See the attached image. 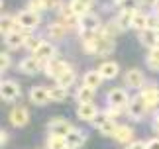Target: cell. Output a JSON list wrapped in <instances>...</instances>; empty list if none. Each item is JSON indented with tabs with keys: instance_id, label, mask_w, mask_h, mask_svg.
Listing matches in <instances>:
<instances>
[{
	"instance_id": "cell-1",
	"label": "cell",
	"mask_w": 159,
	"mask_h": 149,
	"mask_svg": "<svg viewBox=\"0 0 159 149\" xmlns=\"http://www.w3.org/2000/svg\"><path fill=\"white\" fill-rule=\"evenodd\" d=\"M16 20H18V24H20V28L22 29H35L39 26V22H41V16H39V12H34V10H30V8H26V10H20L16 14Z\"/></svg>"
},
{
	"instance_id": "cell-2",
	"label": "cell",
	"mask_w": 159,
	"mask_h": 149,
	"mask_svg": "<svg viewBox=\"0 0 159 149\" xmlns=\"http://www.w3.org/2000/svg\"><path fill=\"white\" fill-rule=\"evenodd\" d=\"M106 102L108 106H116V108H124L130 102V94H128L126 88H120V86H114V88L108 90L106 94Z\"/></svg>"
},
{
	"instance_id": "cell-3",
	"label": "cell",
	"mask_w": 159,
	"mask_h": 149,
	"mask_svg": "<svg viewBox=\"0 0 159 149\" xmlns=\"http://www.w3.org/2000/svg\"><path fill=\"white\" fill-rule=\"evenodd\" d=\"M139 96L143 98V102H145V106H148L149 110H153L157 104H159V88L155 84H143L142 88H139Z\"/></svg>"
},
{
	"instance_id": "cell-4",
	"label": "cell",
	"mask_w": 159,
	"mask_h": 149,
	"mask_svg": "<svg viewBox=\"0 0 159 149\" xmlns=\"http://www.w3.org/2000/svg\"><path fill=\"white\" fill-rule=\"evenodd\" d=\"M67 69H69V65H67L63 59H55V57H53V59H49V61H45V65H43L45 74H47L49 79H55V80H57V79H59V77H61V74H63Z\"/></svg>"
},
{
	"instance_id": "cell-5",
	"label": "cell",
	"mask_w": 159,
	"mask_h": 149,
	"mask_svg": "<svg viewBox=\"0 0 159 149\" xmlns=\"http://www.w3.org/2000/svg\"><path fill=\"white\" fill-rule=\"evenodd\" d=\"M128 116L130 118H134V120H142V118L145 116V112H148L149 108L145 106V102H143V98L142 96H134V98H130V102H128Z\"/></svg>"
},
{
	"instance_id": "cell-6",
	"label": "cell",
	"mask_w": 159,
	"mask_h": 149,
	"mask_svg": "<svg viewBox=\"0 0 159 149\" xmlns=\"http://www.w3.org/2000/svg\"><path fill=\"white\" fill-rule=\"evenodd\" d=\"M98 114H100V110L94 102H79V106H77V118L79 120L93 122Z\"/></svg>"
},
{
	"instance_id": "cell-7",
	"label": "cell",
	"mask_w": 159,
	"mask_h": 149,
	"mask_svg": "<svg viewBox=\"0 0 159 149\" xmlns=\"http://www.w3.org/2000/svg\"><path fill=\"white\" fill-rule=\"evenodd\" d=\"M30 122V110L26 106H16L10 110V124L14 128H24Z\"/></svg>"
},
{
	"instance_id": "cell-8",
	"label": "cell",
	"mask_w": 159,
	"mask_h": 149,
	"mask_svg": "<svg viewBox=\"0 0 159 149\" xmlns=\"http://www.w3.org/2000/svg\"><path fill=\"white\" fill-rule=\"evenodd\" d=\"M30 100H32L35 106H45V104L51 102V92L45 86H32L30 90Z\"/></svg>"
},
{
	"instance_id": "cell-9",
	"label": "cell",
	"mask_w": 159,
	"mask_h": 149,
	"mask_svg": "<svg viewBox=\"0 0 159 149\" xmlns=\"http://www.w3.org/2000/svg\"><path fill=\"white\" fill-rule=\"evenodd\" d=\"M20 94H22V90L18 86V83H14V80H2V84H0V96H2V100L12 102Z\"/></svg>"
},
{
	"instance_id": "cell-10",
	"label": "cell",
	"mask_w": 159,
	"mask_h": 149,
	"mask_svg": "<svg viewBox=\"0 0 159 149\" xmlns=\"http://www.w3.org/2000/svg\"><path fill=\"white\" fill-rule=\"evenodd\" d=\"M18 67H20V73H24V74H38L43 69V67H41V61L38 57H34V55L22 59L20 63H18Z\"/></svg>"
},
{
	"instance_id": "cell-11",
	"label": "cell",
	"mask_w": 159,
	"mask_h": 149,
	"mask_svg": "<svg viewBox=\"0 0 159 149\" xmlns=\"http://www.w3.org/2000/svg\"><path fill=\"white\" fill-rule=\"evenodd\" d=\"M47 128H49V132H53V133H59V135H67L73 129V126H71V122L69 120H65V118H51L49 122H47Z\"/></svg>"
},
{
	"instance_id": "cell-12",
	"label": "cell",
	"mask_w": 159,
	"mask_h": 149,
	"mask_svg": "<svg viewBox=\"0 0 159 149\" xmlns=\"http://www.w3.org/2000/svg\"><path fill=\"white\" fill-rule=\"evenodd\" d=\"M124 83H126V86H130V88H142L145 84V74L139 69H130L124 74Z\"/></svg>"
},
{
	"instance_id": "cell-13",
	"label": "cell",
	"mask_w": 159,
	"mask_h": 149,
	"mask_svg": "<svg viewBox=\"0 0 159 149\" xmlns=\"http://www.w3.org/2000/svg\"><path fill=\"white\" fill-rule=\"evenodd\" d=\"M65 141H67V149H81L87 141V135H84L81 129L73 128L69 133L65 135Z\"/></svg>"
},
{
	"instance_id": "cell-14",
	"label": "cell",
	"mask_w": 159,
	"mask_h": 149,
	"mask_svg": "<svg viewBox=\"0 0 159 149\" xmlns=\"http://www.w3.org/2000/svg\"><path fill=\"white\" fill-rule=\"evenodd\" d=\"M28 35H30V34L22 32V29H16V32H12V34H8V35H4V43H6V47H10V49H18V47L26 45Z\"/></svg>"
},
{
	"instance_id": "cell-15",
	"label": "cell",
	"mask_w": 159,
	"mask_h": 149,
	"mask_svg": "<svg viewBox=\"0 0 159 149\" xmlns=\"http://www.w3.org/2000/svg\"><path fill=\"white\" fill-rule=\"evenodd\" d=\"M55 51H57V49H55L53 43L43 41V43H41V45L35 49L32 55H34V57H38L41 63H45V61H49V59H53V57H55Z\"/></svg>"
},
{
	"instance_id": "cell-16",
	"label": "cell",
	"mask_w": 159,
	"mask_h": 149,
	"mask_svg": "<svg viewBox=\"0 0 159 149\" xmlns=\"http://www.w3.org/2000/svg\"><path fill=\"white\" fill-rule=\"evenodd\" d=\"M139 43L142 45H145L148 49H153L159 45V34L155 32V29H143V32H139Z\"/></svg>"
},
{
	"instance_id": "cell-17",
	"label": "cell",
	"mask_w": 159,
	"mask_h": 149,
	"mask_svg": "<svg viewBox=\"0 0 159 149\" xmlns=\"http://www.w3.org/2000/svg\"><path fill=\"white\" fill-rule=\"evenodd\" d=\"M100 74L104 77V80H112L118 77V73H120V65L116 63V61H104V63L100 65Z\"/></svg>"
},
{
	"instance_id": "cell-18",
	"label": "cell",
	"mask_w": 159,
	"mask_h": 149,
	"mask_svg": "<svg viewBox=\"0 0 159 149\" xmlns=\"http://www.w3.org/2000/svg\"><path fill=\"white\" fill-rule=\"evenodd\" d=\"M100 28V18L96 14H84L81 18V29L83 32H96V29Z\"/></svg>"
},
{
	"instance_id": "cell-19",
	"label": "cell",
	"mask_w": 159,
	"mask_h": 149,
	"mask_svg": "<svg viewBox=\"0 0 159 149\" xmlns=\"http://www.w3.org/2000/svg\"><path fill=\"white\" fill-rule=\"evenodd\" d=\"M16 29H22L16 16H2V20H0V32H2V35H8L12 32H16Z\"/></svg>"
},
{
	"instance_id": "cell-20",
	"label": "cell",
	"mask_w": 159,
	"mask_h": 149,
	"mask_svg": "<svg viewBox=\"0 0 159 149\" xmlns=\"http://www.w3.org/2000/svg\"><path fill=\"white\" fill-rule=\"evenodd\" d=\"M102 80H104V77L100 74V71H87L83 74V84L90 86V88H100Z\"/></svg>"
},
{
	"instance_id": "cell-21",
	"label": "cell",
	"mask_w": 159,
	"mask_h": 149,
	"mask_svg": "<svg viewBox=\"0 0 159 149\" xmlns=\"http://www.w3.org/2000/svg\"><path fill=\"white\" fill-rule=\"evenodd\" d=\"M136 14H138V8H126V10L120 12V16H118L116 22H118L122 26V29L126 32L128 28H132V22H134V16H136Z\"/></svg>"
},
{
	"instance_id": "cell-22",
	"label": "cell",
	"mask_w": 159,
	"mask_h": 149,
	"mask_svg": "<svg viewBox=\"0 0 159 149\" xmlns=\"http://www.w3.org/2000/svg\"><path fill=\"white\" fill-rule=\"evenodd\" d=\"M47 35H49L51 39H63L67 35V26L63 22H51L49 26H47Z\"/></svg>"
},
{
	"instance_id": "cell-23",
	"label": "cell",
	"mask_w": 159,
	"mask_h": 149,
	"mask_svg": "<svg viewBox=\"0 0 159 149\" xmlns=\"http://www.w3.org/2000/svg\"><path fill=\"white\" fill-rule=\"evenodd\" d=\"M132 138H134V129L130 126H118L114 133V139L118 143H132Z\"/></svg>"
},
{
	"instance_id": "cell-24",
	"label": "cell",
	"mask_w": 159,
	"mask_h": 149,
	"mask_svg": "<svg viewBox=\"0 0 159 149\" xmlns=\"http://www.w3.org/2000/svg\"><path fill=\"white\" fill-rule=\"evenodd\" d=\"M47 149H67V141H65V135H59V133H53L49 132L47 135Z\"/></svg>"
},
{
	"instance_id": "cell-25",
	"label": "cell",
	"mask_w": 159,
	"mask_h": 149,
	"mask_svg": "<svg viewBox=\"0 0 159 149\" xmlns=\"http://www.w3.org/2000/svg\"><path fill=\"white\" fill-rule=\"evenodd\" d=\"M49 92H51V102H63V100H67V96H69V88H65V86H61V84L51 86Z\"/></svg>"
},
{
	"instance_id": "cell-26",
	"label": "cell",
	"mask_w": 159,
	"mask_h": 149,
	"mask_svg": "<svg viewBox=\"0 0 159 149\" xmlns=\"http://www.w3.org/2000/svg\"><path fill=\"white\" fill-rule=\"evenodd\" d=\"M102 135H106V138H114V133H116V129H118V124H116L114 118H110V120H106L102 126L96 128Z\"/></svg>"
},
{
	"instance_id": "cell-27",
	"label": "cell",
	"mask_w": 159,
	"mask_h": 149,
	"mask_svg": "<svg viewBox=\"0 0 159 149\" xmlns=\"http://www.w3.org/2000/svg\"><path fill=\"white\" fill-rule=\"evenodd\" d=\"M94 92H96V88H90V86L83 84L81 88L77 90V100H79V102H93Z\"/></svg>"
},
{
	"instance_id": "cell-28",
	"label": "cell",
	"mask_w": 159,
	"mask_h": 149,
	"mask_svg": "<svg viewBox=\"0 0 159 149\" xmlns=\"http://www.w3.org/2000/svg\"><path fill=\"white\" fill-rule=\"evenodd\" d=\"M148 24H149V16L145 14H138L134 16V22H132V28L138 29V32H143V29H148Z\"/></svg>"
},
{
	"instance_id": "cell-29",
	"label": "cell",
	"mask_w": 159,
	"mask_h": 149,
	"mask_svg": "<svg viewBox=\"0 0 159 149\" xmlns=\"http://www.w3.org/2000/svg\"><path fill=\"white\" fill-rule=\"evenodd\" d=\"M69 8H71V12H73L75 16L83 18L84 14H89V8H90V6H89V4H84V2H79V0H71Z\"/></svg>"
},
{
	"instance_id": "cell-30",
	"label": "cell",
	"mask_w": 159,
	"mask_h": 149,
	"mask_svg": "<svg viewBox=\"0 0 159 149\" xmlns=\"http://www.w3.org/2000/svg\"><path fill=\"white\" fill-rule=\"evenodd\" d=\"M75 79H77V74H75V71H73L71 69V67H69V69H67L63 74H61V77L57 79V84H61V86H65V88H69V86L73 84V83H75Z\"/></svg>"
},
{
	"instance_id": "cell-31",
	"label": "cell",
	"mask_w": 159,
	"mask_h": 149,
	"mask_svg": "<svg viewBox=\"0 0 159 149\" xmlns=\"http://www.w3.org/2000/svg\"><path fill=\"white\" fill-rule=\"evenodd\" d=\"M145 63H148L149 69H153V71H159V45L153 47V49H149V53H148V59H145Z\"/></svg>"
},
{
	"instance_id": "cell-32",
	"label": "cell",
	"mask_w": 159,
	"mask_h": 149,
	"mask_svg": "<svg viewBox=\"0 0 159 149\" xmlns=\"http://www.w3.org/2000/svg\"><path fill=\"white\" fill-rule=\"evenodd\" d=\"M41 43H43V39H41V37L30 34V35H28V39H26V45H24V47H26L28 51H32V53H34L35 49H38V47L41 45Z\"/></svg>"
},
{
	"instance_id": "cell-33",
	"label": "cell",
	"mask_w": 159,
	"mask_h": 149,
	"mask_svg": "<svg viewBox=\"0 0 159 149\" xmlns=\"http://www.w3.org/2000/svg\"><path fill=\"white\" fill-rule=\"evenodd\" d=\"M10 63H12L10 55L6 53V51H2V53H0V69H2V71H8L10 69Z\"/></svg>"
},
{
	"instance_id": "cell-34",
	"label": "cell",
	"mask_w": 159,
	"mask_h": 149,
	"mask_svg": "<svg viewBox=\"0 0 159 149\" xmlns=\"http://www.w3.org/2000/svg\"><path fill=\"white\" fill-rule=\"evenodd\" d=\"M28 8L34 12H41V10H45V6L41 0H28Z\"/></svg>"
},
{
	"instance_id": "cell-35",
	"label": "cell",
	"mask_w": 159,
	"mask_h": 149,
	"mask_svg": "<svg viewBox=\"0 0 159 149\" xmlns=\"http://www.w3.org/2000/svg\"><path fill=\"white\" fill-rule=\"evenodd\" d=\"M126 149H148V143H143V141H132Z\"/></svg>"
},
{
	"instance_id": "cell-36",
	"label": "cell",
	"mask_w": 159,
	"mask_h": 149,
	"mask_svg": "<svg viewBox=\"0 0 159 149\" xmlns=\"http://www.w3.org/2000/svg\"><path fill=\"white\" fill-rule=\"evenodd\" d=\"M41 2H43L45 10L47 8H57V6H59V0H41Z\"/></svg>"
},
{
	"instance_id": "cell-37",
	"label": "cell",
	"mask_w": 159,
	"mask_h": 149,
	"mask_svg": "<svg viewBox=\"0 0 159 149\" xmlns=\"http://www.w3.org/2000/svg\"><path fill=\"white\" fill-rule=\"evenodd\" d=\"M8 143V133H6V129L0 132V145H6Z\"/></svg>"
},
{
	"instance_id": "cell-38",
	"label": "cell",
	"mask_w": 159,
	"mask_h": 149,
	"mask_svg": "<svg viewBox=\"0 0 159 149\" xmlns=\"http://www.w3.org/2000/svg\"><path fill=\"white\" fill-rule=\"evenodd\" d=\"M148 149H159V139H149L148 141Z\"/></svg>"
},
{
	"instance_id": "cell-39",
	"label": "cell",
	"mask_w": 159,
	"mask_h": 149,
	"mask_svg": "<svg viewBox=\"0 0 159 149\" xmlns=\"http://www.w3.org/2000/svg\"><path fill=\"white\" fill-rule=\"evenodd\" d=\"M143 6H151V8H155V4H157V0H139Z\"/></svg>"
},
{
	"instance_id": "cell-40",
	"label": "cell",
	"mask_w": 159,
	"mask_h": 149,
	"mask_svg": "<svg viewBox=\"0 0 159 149\" xmlns=\"http://www.w3.org/2000/svg\"><path fill=\"white\" fill-rule=\"evenodd\" d=\"M153 129L159 132V116H155V120H153Z\"/></svg>"
},
{
	"instance_id": "cell-41",
	"label": "cell",
	"mask_w": 159,
	"mask_h": 149,
	"mask_svg": "<svg viewBox=\"0 0 159 149\" xmlns=\"http://www.w3.org/2000/svg\"><path fill=\"white\" fill-rule=\"evenodd\" d=\"M79 2H84V4H89V6H90V4L94 2V0H79Z\"/></svg>"
},
{
	"instance_id": "cell-42",
	"label": "cell",
	"mask_w": 159,
	"mask_h": 149,
	"mask_svg": "<svg viewBox=\"0 0 159 149\" xmlns=\"http://www.w3.org/2000/svg\"><path fill=\"white\" fill-rule=\"evenodd\" d=\"M112 2H114V4H124L126 0H112Z\"/></svg>"
},
{
	"instance_id": "cell-43",
	"label": "cell",
	"mask_w": 159,
	"mask_h": 149,
	"mask_svg": "<svg viewBox=\"0 0 159 149\" xmlns=\"http://www.w3.org/2000/svg\"><path fill=\"white\" fill-rule=\"evenodd\" d=\"M155 12L159 14V0H157V4H155Z\"/></svg>"
}]
</instances>
